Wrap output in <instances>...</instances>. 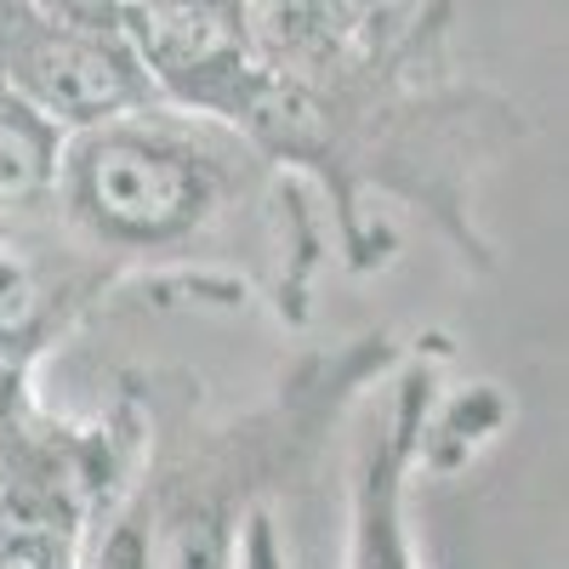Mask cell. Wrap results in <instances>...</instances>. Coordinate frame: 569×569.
<instances>
[{"mask_svg":"<svg viewBox=\"0 0 569 569\" xmlns=\"http://www.w3.org/2000/svg\"><path fill=\"white\" fill-rule=\"evenodd\" d=\"M58 188L69 222L114 257H177L233 206L222 154L166 126H137L131 114L74 131Z\"/></svg>","mask_w":569,"mask_h":569,"instance_id":"1","label":"cell"},{"mask_svg":"<svg viewBox=\"0 0 569 569\" xmlns=\"http://www.w3.org/2000/svg\"><path fill=\"white\" fill-rule=\"evenodd\" d=\"M0 80L63 131H91L149 114L154 80L126 34H74L34 18L23 0H0Z\"/></svg>","mask_w":569,"mask_h":569,"instance_id":"2","label":"cell"},{"mask_svg":"<svg viewBox=\"0 0 569 569\" xmlns=\"http://www.w3.org/2000/svg\"><path fill=\"white\" fill-rule=\"evenodd\" d=\"M427 399H433L427 376H410L388 405V421L359 450L353 496H348V569H416L405 496L427 433Z\"/></svg>","mask_w":569,"mask_h":569,"instance_id":"3","label":"cell"},{"mask_svg":"<svg viewBox=\"0 0 569 569\" xmlns=\"http://www.w3.org/2000/svg\"><path fill=\"white\" fill-rule=\"evenodd\" d=\"M126 40L154 86L211 103V86L240 80L246 69V0L126 12Z\"/></svg>","mask_w":569,"mask_h":569,"instance_id":"4","label":"cell"},{"mask_svg":"<svg viewBox=\"0 0 569 569\" xmlns=\"http://www.w3.org/2000/svg\"><path fill=\"white\" fill-rule=\"evenodd\" d=\"M69 131L58 120H46L34 103H23L18 91L0 80V211H23L58 194Z\"/></svg>","mask_w":569,"mask_h":569,"instance_id":"5","label":"cell"},{"mask_svg":"<svg viewBox=\"0 0 569 569\" xmlns=\"http://www.w3.org/2000/svg\"><path fill=\"white\" fill-rule=\"evenodd\" d=\"M40 313H46V284H40L29 251L0 240V342L29 337Z\"/></svg>","mask_w":569,"mask_h":569,"instance_id":"6","label":"cell"},{"mask_svg":"<svg viewBox=\"0 0 569 569\" xmlns=\"http://www.w3.org/2000/svg\"><path fill=\"white\" fill-rule=\"evenodd\" d=\"M86 569H154V501H131L91 547Z\"/></svg>","mask_w":569,"mask_h":569,"instance_id":"7","label":"cell"},{"mask_svg":"<svg viewBox=\"0 0 569 569\" xmlns=\"http://www.w3.org/2000/svg\"><path fill=\"white\" fill-rule=\"evenodd\" d=\"M23 7L58 29H74V34H126L120 0H23Z\"/></svg>","mask_w":569,"mask_h":569,"instance_id":"8","label":"cell"},{"mask_svg":"<svg viewBox=\"0 0 569 569\" xmlns=\"http://www.w3.org/2000/svg\"><path fill=\"white\" fill-rule=\"evenodd\" d=\"M233 569H291L284 563V541H279V525L257 507L246 512V530H240V547H233Z\"/></svg>","mask_w":569,"mask_h":569,"instance_id":"9","label":"cell"},{"mask_svg":"<svg viewBox=\"0 0 569 569\" xmlns=\"http://www.w3.org/2000/svg\"><path fill=\"white\" fill-rule=\"evenodd\" d=\"M126 12H160V7H200V0H120Z\"/></svg>","mask_w":569,"mask_h":569,"instance_id":"10","label":"cell"}]
</instances>
